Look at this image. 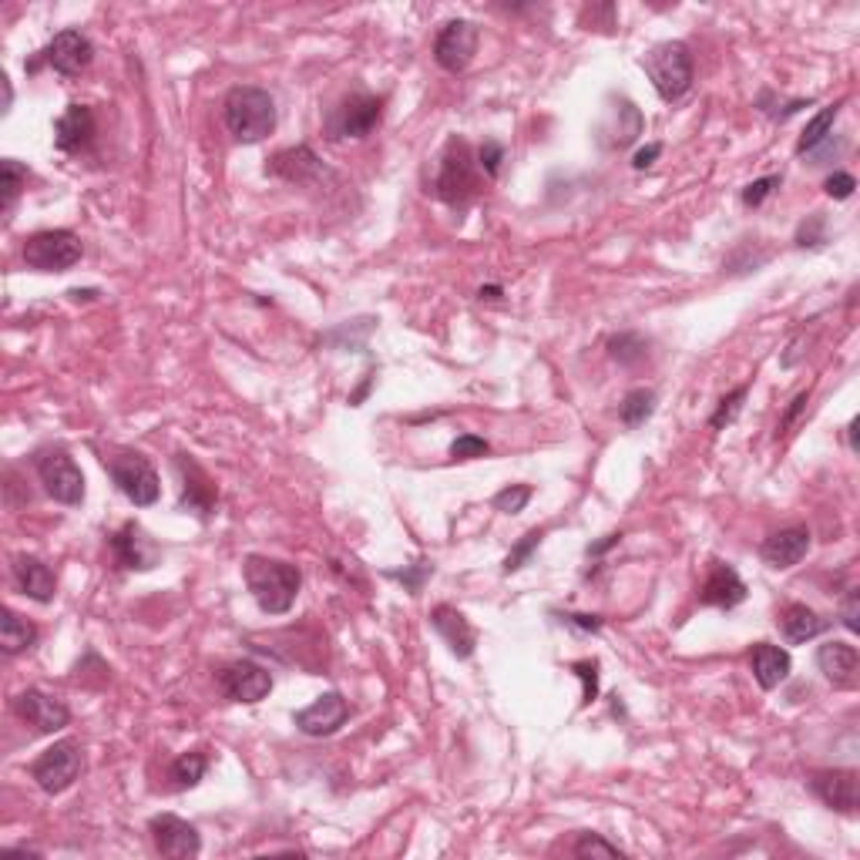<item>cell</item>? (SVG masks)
Segmentation results:
<instances>
[{"label": "cell", "instance_id": "obj_47", "mask_svg": "<svg viewBox=\"0 0 860 860\" xmlns=\"http://www.w3.org/2000/svg\"><path fill=\"white\" fill-rule=\"evenodd\" d=\"M662 155V145L659 142H652V145H646V149H639L636 155H632V168L636 172H646V168H652V162Z\"/></svg>", "mask_w": 860, "mask_h": 860}, {"label": "cell", "instance_id": "obj_7", "mask_svg": "<svg viewBox=\"0 0 860 860\" xmlns=\"http://www.w3.org/2000/svg\"><path fill=\"white\" fill-rule=\"evenodd\" d=\"M21 256L34 273H68L81 262V239L71 229H44L24 239Z\"/></svg>", "mask_w": 860, "mask_h": 860}, {"label": "cell", "instance_id": "obj_38", "mask_svg": "<svg viewBox=\"0 0 860 860\" xmlns=\"http://www.w3.org/2000/svg\"><path fill=\"white\" fill-rule=\"evenodd\" d=\"M827 243V219L817 212V215H810L800 229H797V246L800 249H821Z\"/></svg>", "mask_w": 860, "mask_h": 860}, {"label": "cell", "instance_id": "obj_41", "mask_svg": "<svg viewBox=\"0 0 860 860\" xmlns=\"http://www.w3.org/2000/svg\"><path fill=\"white\" fill-rule=\"evenodd\" d=\"M780 182H784L780 175H766V178H756V182H750V186L743 189V196H740V199H743V205H746V209H759V205L766 202V196L774 192Z\"/></svg>", "mask_w": 860, "mask_h": 860}, {"label": "cell", "instance_id": "obj_12", "mask_svg": "<svg viewBox=\"0 0 860 860\" xmlns=\"http://www.w3.org/2000/svg\"><path fill=\"white\" fill-rule=\"evenodd\" d=\"M478 40H481V31L474 21H464V17L447 21L434 37V61L450 74H461L478 55Z\"/></svg>", "mask_w": 860, "mask_h": 860}, {"label": "cell", "instance_id": "obj_52", "mask_svg": "<svg viewBox=\"0 0 860 860\" xmlns=\"http://www.w3.org/2000/svg\"><path fill=\"white\" fill-rule=\"evenodd\" d=\"M847 437H850V450H857V417L847 424Z\"/></svg>", "mask_w": 860, "mask_h": 860}, {"label": "cell", "instance_id": "obj_50", "mask_svg": "<svg viewBox=\"0 0 860 860\" xmlns=\"http://www.w3.org/2000/svg\"><path fill=\"white\" fill-rule=\"evenodd\" d=\"M478 299H502V286H481V293H478Z\"/></svg>", "mask_w": 860, "mask_h": 860}, {"label": "cell", "instance_id": "obj_24", "mask_svg": "<svg viewBox=\"0 0 860 860\" xmlns=\"http://www.w3.org/2000/svg\"><path fill=\"white\" fill-rule=\"evenodd\" d=\"M92 139H95V111L87 105H68L64 115L55 121V149L74 155Z\"/></svg>", "mask_w": 860, "mask_h": 860}, {"label": "cell", "instance_id": "obj_6", "mask_svg": "<svg viewBox=\"0 0 860 860\" xmlns=\"http://www.w3.org/2000/svg\"><path fill=\"white\" fill-rule=\"evenodd\" d=\"M115 487L128 497L134 508H152L162 494V481H158V471L152 468V461L139 450H118L105 461Z\"/></svg>", "mask_w": 860, "mask_h": 860}, {"label": "cell", "instance_id": "obj_31", "mask_svg": "<svg viewBox=\"0 0 860 860\" xmlns=\"http://www.w3.org/2000/svg\"><path fill=\"white\" fill-rule=\"evenodd\" d=\"M209 769V756L202 750H192V753H182L172 766H168V780H172V790H192L202 784Z\"/></svg>", "mask_w": 860, "mask_h": 860}, {"label": "cell", "instance_id": "obj_10", "mask_svg": "<svg viewBox=\"0 0 860 860\" xmlns=\"http://www.w3.org/2000/svg\"><path fill=\"white\" fill-rule=\"evenodd\" d=\"M215 683H219V693L229 703L252 706V703H262L269 693H273V672L259 662H252V659H236V662L219 669Z\"/></svg>", "mask_w": 860, "mask_h": 860}, {"label": "cell", "instance_id": "obj_18", "mask_svg": "<svg viewBox=\"0 0 860 860\" xmlns=\"http://www.w3.org/2000/svg\"><path fill=\"white\" fill-rule=\"evenodd\" d=\"M111 552L118 558V565L131 568V572H149V568L158 565V549L149 541L142 525H134V521H125L111 534Z\"/></svg>", "mask_w": 860, "mask_h": 860}, {"label": "cell", "instance_id": "obj_35", "mask_svg": "<svg viewBox=\"0 0 860 860\" xmlns=\"http://www.w3.org/2000/svg\"><path fill=\"white\" fill-rule=\"evenodd\" d=\"M572 853H575V857H625V850H622L619 844H609V840L599 837V834H578Z\"/></svg>", "mask_w": 860, "mask_h": 860}, {"label": "cell", "instance_id": "obj_46", "mask_svg": "<svg viewBox=\"0 0 860 860\" xmlns=\"http://www.w3.org/2000/svg\"><path fill=\"white\" fill-rule=\"evenodd\" d=\"M562 622H565V625H572V628H578V632H599V628H602V619H599V615H578V612H565V615H562Z\"/></svg>", "mask_w": 860, "mask_h": 860}, {"label": "cell", "instance_id": "obj_32", "mask_svg": "<svg viewBox=\"0 0 860 860\" xmlns=\"http://www.w3.org/2000/svg\"><path fill=\"white\" fill-rule=\"evenodd\" d=\"M609 356L619 367H639L649 356V340L643 333H615L609 337Z\"/></svg>", "mask_w": 860, "mask_h": 860}, {"label": "cell", "instance_id": "obj_2", "mask_svg": "<svg viewBox=\"0 0 860 860\" xmlns=\"http://www.w3.org/2000/svg\"><path fill=\"white\" fill-rule=\"evenodd\" d=\"M222 118L236 142L256 145L276 131V102L262 87L236 84L222 102Z\"/></svg>", "mask_w": 860, "mask_h": 860}, {"label": "cell", "instance_id": "obj_1", "mask_svg": "<svg viewBox=\"0 0 860 860\" xmlns=\"http://www.w3.org/2000/svg\"><path fill=\"white\" fill-rule=\"evenodd\" d=\"M243 575L249 585V596L266 615H286L296 605V596L303 588V572L296 565L266 555H246Z\"/></svg>", "mask_w": 860, "mask_h": 860}, {"label": "cell", "instance_id": "obj_15", "mask_svg": "<svg viewBox=\"0 0 860 860\" xmlns=\"http://www.w3.org/2000/svg\"><path fill=\"white\" fill-rule=\"evenodd\" d=\"M175 468L178 474H182V497H178V508H182L186 515H199L202 521L215 511V502H219V487L215 481L205 474V468L189 458V455H178L175 458Z\"/></svg>", "mask_w": 860, "mask_h": 860}, {"label": "cell", "instance_id": "obj_23", "mask_svg": "<svg viewBox=\"0 0 860 860\" xmlns=\"http://www.w3.org/2000/svg\"><path fill=\"white\" fill-rule=\"evenodd\" d=\"M431 625L437 636L447 643V649L455 652L458 659H471L478 649V632L471 628V622L464 619V612H458L455 605H437L431 612Z\"/></svg>", "mask_w": 860, "mask_h": 860}, {"label": "cell", "instance_id": "obj_40", "mask_svg": "<svg viewBox=\"0 0 860 860\" xmlns=\"http://www.w3.org/2000/svg\"><path fill=\"white\" fill-rule=\"evenodd\" d=\"M541 545V531H528L518 545L511 549V555L505 558V575H511V572H518V568H525V562L534 555V549Z\"/></svg>", "mask_w": 860, "mask_h": 860}, {"label": "cell", "instance_id": "obj_37", "mask_svg": "<svg viewBox=\"0 0 860 860\" xmlns=\"http://www.w3.org/2000/svg\"><path fill=\"white\" fill-rule=\"evenodd\" d=\"M531 502V487L528 484H508L505 491L494 494V508L505 511V515H518L525 511V505Z\"/></svg>", "mask_w": 860, "mask_h": 860}, {"label": "cell", "instance_id": "obj_36", "mask_svg": "<svg viewBox=\"0 0 860 860\" xmlns=\"http://www.w3.org/2000/svg\"><path fill=\"white\" fill-rule=\"evenodd\" d=\"M572 672L581 679V706H592L599 699V662L596 659H581V662H572Z\"/></svg>", "mask_w": 860, "mask_h": 860}, {"label": "cell", "instance_id": "obj_22", "mask_svg": "<svg viewBox=\"0 0 860 860\" xmlns=\"http://www.w3.org/2000/svg\"><path fill=\"white\" fill-rule=\"evenodd\" d=\"M817 669L834 690H857L860 679V656L850 643H824L817 649Z\"/></svg>", "mask_w": 860, "mask_h": 860}, {"label": "cell", "instance_id": "obj_44", "mask_svg": "<svg viewBox=\"0 0 860 860\" xmlns=\"http://www.w3.org/2000/svg\"><path fill=\"white\" fill-rule=\"evenodd\" d=\"M853 189H857V178H853L850 172H834V175H827V182H824V192H827L830 199H837V202L850 199Z\"/></svg>", "mask_w": 860, "mask_h": 860}, {"label": "cell", "instance_id": "obj_9", "mask_svg": "<svg viewBox=\"0 0 860 860\" xmlns=\"http://www.w3.org/2000/svg\"><path fill=\"white\" fill-rule=\"evenodd\" d=\"M81 766H84L81 746L74 740H58L31 763V777L44 793L58 797L74 787V780L81 777Z\"/></svg>", "mask_w": 860, "mask_h": 860}, {"label": "cell", "instance_id": "obj_51", "mask_svg": "<svg viewBox=\"0 0 860 860\" xmlns=\"http://www.w3.org/2000/svg\"><path fill=\"white\" fill-rule=\"evenodd\" d=\"M68 296H71V299H95V296H98V290H71Z\"/></svg>", "mask_w": 860, "mask_h": 860}, {"label": "cell", "instance_id": "obj_20", "mask_svg": "<svg viewBox=\"0 0 860 860\" xmlns=\"http://www.w3.org/2000/svg\"><path fill=\"white\" fill-rule=\"evenodd\" d=\"M323 172H327L323 162L316 158V152L309 145L283 149V152H276L273 158H269V165H266V175L283 178V182H290V186H309L313 178H320Z\"/></svg>", "mask_w": 860, "mask_h": 860}, {"label": "cell", "instance_id": "obj_11", "mask_svg": "<svg viewBox=\"0 0 860 860\" xmlns=\"http://www.w3.org/2000/svg\"><path fill=\"white\" fill-rule=\"evenodd\" d=\"M92 58H95V44L87 40L81 31L68 27V31H61V34H55V37H51V44L40 51V58H37V61H31V64H27V71H37V64L44 61V64H48L51 71H58L61 78H78V74H84V71H87V64H92Z\"/></svg>", "mask_w": 860, "mask_h": 860}, {"label": "cell", "instance_id": "obj_5", "mask_svg": "<svg viewBox=\"0 0 860 860\" xmlns=\"http://www.w3.org/2000/svg\"><path fill=\"white\" fill-rule=\"evenodd\" d=\"M380 118H384V98L367 95V92H350L327 111L323 134L330 142L367 139V134L377 131Z\"/></svg>", "mask_w": 860, "mask_h": 860}, {"label": "cell", "instance_id": "obj_29", "mask_svg": "<svg viewBox=\"0 0 860 860\" xmlns=\"http://www.w3.org/2000/svg\"><path fill=\"white\" fill-rule=\"evenodd\" d=\"M837 115H840V102H837V105H827V108H821L817 115H813V118L806 121V128H803V134H800V142H797V155H800V158H803V155H810V152H817L824 142H830Z\"/></svg>", "mask_w": 860, "mask_h": 860}, {"label": "cell", "instance_id": "obj_14", "mask_svg": "<svg viewBox=\"0 0 860 860\" xmlns=\"http://www.w3.org/2000/svg\"><path fill=\"white\" fill-rule=\"evenodd\" d=\"M806 787L824 806L847 813V817H853L860 806V780L853 769H813Z\"/></svg>", "mask_w": 860, "mask_h": 860}, {"label": "cell", "instance_id": "obj_27", "mask_svg": "<svg viewBox=\"0 0 860 860\" xmlns=\"http://www.w3.org/2000/svg\"><path fill=\"white\" fill-rule=\"evenodd\" d=\"M777 625H780L784 639H787L790 646H803V643L821 636V632L827 628V619H821L817 612L806 609V605H787V609L780 612Z\"/></svg>", "mask_w": 860, "mask_h": 860}, {"label": "cell", "instance_id": "obj_49", "mask_svg": "<svg viewBox=\"0 0 860 860\" xmlns=\"http://www.w3.org/2000/svg\"><path fill=\"white\" fill-rule=\"evenodd\" d=\"M619 541H622V534H605L602 541H596V545H588V549H585V555H588V558H602L609 549H615V545H619Z\"/></svg>", "mask_w": 860, "mask_h": 860}, {"label": "cell", "instance_id": "obj_13", "mask_svg": "<svg viewBox=\"0 0 860 860\" xmlns=\"http://www.w3.org/2000/svg\"><path fill=\"white\" fill-rule=\"evenodd\" d=\"M149 834L155 840V850L168 860H189V857H199L202 853V837L199 830L175 817V813H158V817L149 821Z\"/></svg>", "mask_w": 860, "mask_h": 860}, {"label": "cell", "instance_id": "obj_4", "mask_svg": "<svg viewBox=\"0 0 860 860\" xmlns=\"http://www.w3.org/2000/svg\"><path fill=\"white\" fill-rule=\"evenodd\" d=\"M643 68L656 87V95L662 102H679L690 95L693 87V78H696V68H693V55L683 40H662L656 48L643 58Z\"/></svg>", "mask_w": 860, "mask_h": 860}, {"label": "cell", "instance_id": "obj_19", "mask_svg": "<svg viewBox=\"0 0 860 860\" xmlns=\"http://www.w3.org/2000/svg\"><path fill=\"white\" fill-rule=\"evenodd\" d=\"M699 602L703 605H712V609H737L746 602V581L737 575L733 565L727 562H712L709 565V575L699 588Z\"/></svg>", "mask_w": 860, "mask_h": 860}, {"label": "cell", "instance_id": "obj_25", "mask_svg": "<svg viewBox=\"0 0 860 860\" xmlns=\"http://www.w3.org/2000/svg\"><path fill=\"white\" fill-rule=\"evenodd\" d=\"M14 585L21 588V596H27L31 602H40V605L55 602V592H58L55 572L44 565L40 558H34V555H17L14 558Z\"/></svg>", "mask_w": 860, "mask_h": 860}, {"label": "cell", "instance_id": "obj_16", "mask_svg": "<svg viewBox=\"0 0 860 860\" xmlns=\"http://www.w3.org/2000/svg\"><path fill=\"white\" fill-rule=\"evenodd\" d=\"M346 719H350V703L343 693H323L313 706H306L293 716L296 730L306 737H333Z\"/></svg>", "mask_w": 860, "mask_h": 860}, {"label": "cell", "instance_id": "obj_30", "mask_svg": "<svg viewBox=\"0 0 860 860\" xmlns=\"http://www.w3.org/2000/svg\"><path fill=\"white\" fill-rule=\"evenodd\" d=\"M652 414H656V390H649V387L628 390V393L622 397V403H619V421H622V427H628V431L643 427Z\"/></svg>", "mask_w": 860, "mask_h": 860}, {"label": "cell", "instance_id": "obj_8", "mask_svg": "<svg viewBox=\"0 0 860 860\" xmlns=\"http://www.w3.org/2000/svg\"><path fill=\"white\" fill-rule=\"evenodd\" d=\"M34 468H37L44 491H48V497H55L58 505L78 508L84 502V474L64 447L40 450V455L34 458Z\"/></svg>", "mask_w": 860, "mask_h": 860}, {"label": "cell", "instance_id": "obj_26", "mask_svg": "<svg viewBox=\"0 0 860 860\" xmlns=\"http://www.w3.org/2000/svg\"><path fill=\"white\" fill-rule=\"evenodd\" d=\"M750 669H753V679L759 683V690H777L790 679V669H793V659L787 649L774 646V643H759L753 646V656H750Z\"/></svg>", "mask_w": 860, "mask_h": 860}, {"label": "cell", "instance_id": "obj_42", "mask_svg": "<svg viewBox=\"0 0 860 860\" xmlns=\"http://www.w3.org/2000/svg\"><path fill=\"white\" fill-rule=\"evenodd\" d=\"M431 575H434V568H431V565H424V562H417V565H403V568H397V572H387V578H397V581H403V585H407V592H411V596H417V592H421L424 578H431Z\"/></svg>", "mask_w": 860, "mask_h": 860}, {"label": "cell", "instance_id": "obj_48", "mask_svg": "<svg viewBox=\"0 0 860 860\" xmlns=\"http://www.w3.org/2000/svg\"><path fill=\"white\" fill-rule=\"evenodd\" d=\"M806 400H810V390H803V393H797L793 400H790V407H787V414L780 417V427L777 431H787L800 414H803V407H806Z\"/></svg>", "mask_w": 860, "mask_h": 860}, {"label": "cell", "instance_id": "obj_34", "mask_svg": "<svg viewBox=\"0 0 860 860\" xmlns=\"http://www.w3.org/2000/svg\"><path fill=\"white\" fill-rule=\"evenodd\" d=\"M746 393H750V387L743 384V387H737V390H730L727 397H722L719 407H716V414L709 417V431H727V427L740 417Z\"/></svg>", "mask_w": 860, "mask_h": 860}, {"label": "cell", "instance_id": "obj_33", "mask_svg": "<svg viewBox=\"0 0 860 860\" xmlns=\"http://www.w3.org/2000/svg\"><path fill=\"white\" fill-rule=\"evenodd\" d=\"M0 175H4V182H0V189H4V212H11L27 186V168L17 158H4L0 162Z\"/></svg>", "mask_w": 860, "mask_h": 860}, {"label": "cell", "instance_id": "obj_45", "mask_svg": "<svg viewBox=\"0 0 860 860\" xmlns=\"http://www.w3.org/2000/svg\"><path fill=\"white\" fill-rule=\"evenodd\" d=\"M857 612H860V596H857V588H850L847 599H844V605H840V622H844L850 632H857V628H860V622H857Z\"/></svg>", "mask_w": 860, "mask_h": 860}, {"label": "cell", "instance_id": "obj_17", "mask_svg": "<svg viewBox=\"0 0 860 860\" xmlns=\"http://www.w3.org/2000/svg\"><path fill=\"white\" fill-rule=\"evenodd\" d=\"M14 712L34 727L37 733H58L71 722V712L61 699L40 693V690H24L17 699H14Z\"/></svg>", "mask_w": 860, "mask_h": 860}, {"label": "cell", "instance_id": "obj_28", "mask_svg": "<svg viewBox=\"0 0 860 860\" xmlns=\"http://www.w3.org/2000/svg\"><path fill=\"white\" fill-rule=\"evenodd\" d=\"M37 625L21 619L17 612L4 609V619H0V649H4V656H21L27 652L34 643H37Z\"/></svg>", "mask_w": 860, "mask_h": 860}, {"label": "cell", "instance_id": "obj_3", "mask_svg": "<svg viewBox=\"0 0 860 860\" xmlns=\"http://www.w3.org/2000/svg\"><path fill=\"white\" fill-rule=\"evenodd\" d=\"M481 192V175H478V155L464 139H447L440 158H437V175H434V196L447 202L450 209H464L474 196Z\"/></svg>", "mask_w": 860, "mask_h": 860}, {"label": "cell", "instance_id": "obj_39", "mask_svg": "<svg viewBox=\"0 0 860 860\" xmlns=\"http://www.w3.org/2000/svg\"><path fill=\"white\" fill-rule=\"evenodd\" d=\"M491 455V444L478 434H461L455 444H450V458L455 461H471V458H484Z\"/></svg>", "mask_w": 860, "mask_h": 860}, {"label": "cell", "instance_id": "obj_21", "mask_svg": "<svg viewBox=\"0 0 860 860\" xmlns=\"http://www.w3.org/2000/svg\"><path fill=\"white\" fill-rule=\"evenodd\" d=\"M806 552H810V531L803 525L780 528L759 545V555L769 568H793L797 562L806 558Z\"/></svg>", "mask_w": 860, "mask_h": 860}, {"label": "cell", "instance_id": "obj_43", "mask_svg": "<svg viewBox=\"0 0 860 860\" xmlns=\"http://www.w3.org/2000/svg\"><path fill=\"white\" fill-rule=\"evenodd\" d=\"M502 162H505V145H502V142H484V145L478 149V168H481L487 178L502 175Z\"/></svg>", "mask_w": 860, "mask_h": 860}]
</instances>
